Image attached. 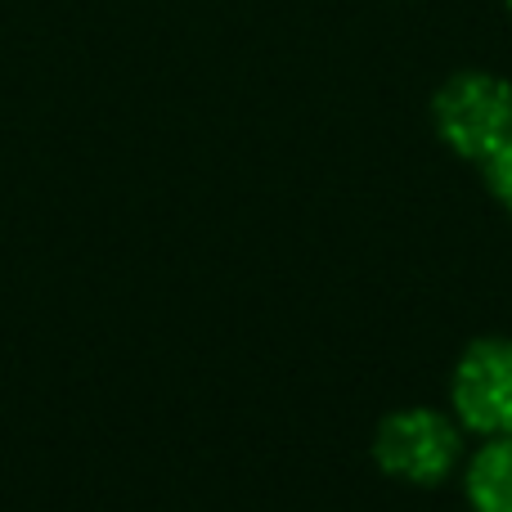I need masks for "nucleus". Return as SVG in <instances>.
<instances>
[{
    "label": "nucleus",
    "instance_id": "nucleus-1",
    "mask_svg": "<svg viewBox=\"0 0 512 512\" xmlns=\"http://www.w3.org/2000/svg\"><path fill=\"white\" fill-rule=\"evenodd\" d=\"M441 140L468 162L512 153V81L495 72H454L432 99Z\"/></svg>",
    "mask_w": 512,
    "mask_h": 512
},
{
    "label": "nucleus",
    "instance_id": "nucleus-2",
    "mask_svg": "<svg viewBox=\"0 0 512 512\" xmlns=\"http://www.w3.org/2000/svg\"><path fill=\"white\" fill-rule=\"evenodd\" d=\"M463 459V432L441 409L409 405L396 409L373 432V463L387 477L409 481V486H436L445 481Z\"/></svg>",
    "mask_w": 512,
    "mask_h": 512
},
{
    "label": "nucleus",
    "instance_id": "nucleus-3",
    "mask_svg": "<svg viewBox=\"0 0 512 512\" xmlns=\"http://www.w3.org/2000/svg\"><path fill=\"white\" fill-rule=\"evenodd\" d=\"M454 414L481 436L512 432V337H481L454 364Z\"/></svg>",
    "mask_w": 512,
    "mask_h": 512
},
{
    "label": "nucleus",
    "instance_id": "nucleus-4",
    "mask_svg": "<svg viewBox=\"0 0 512 512\" xmlns=\"http://www.w3.org/2000/svg\"><path fill=\"white\" fill-rule=\"evenodd\" d=\"M468 499L477 512H512V432L490 436L468 468Z\"/></svg>",
    "mask_w": 512,
    "mask_h": 512
},
{
    "label": "nucleus",
    "instance_id": "nucleus-5",
    "mask_svg": "<svg viewBox=\"0 0 512 512\" xmlns=\"http://www.w3.org/2000/svg\"><path fill=\"white\" fill-rule=\"evenodd\" d=\"M486 185H490V194H495V203L512 216V153L486 162Z\"/></svg>",
    "mask_w": 512,
    "mask_h": 512
},
{
    "label": "nucleus",
    "instance_id": "nucleus-6",
    "mask_svg": "<svg viewBox=\"0 0 512 512\" xmlns=\"http://www.w3.org/2000/svg\"><path fill=\"white\" fill-rule=\"evenodd\" d=\"M508 9H512V0H508Z\"/></svg>",
    "mask_w": 512,
    "mask_h": 512
}]
</instances>
